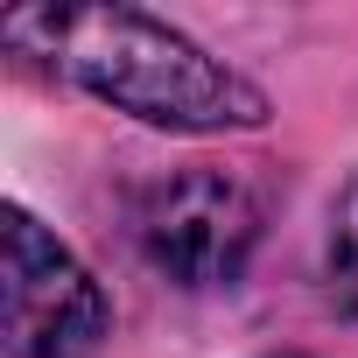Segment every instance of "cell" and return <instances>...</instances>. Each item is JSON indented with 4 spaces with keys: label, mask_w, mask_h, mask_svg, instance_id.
Wrapping results in <instances>:
<instances>
[{
    "label": "cell",
    "mask_w": 358,
    "mask_h": 358,
    "mask_svg": "<svg viewBox=\"0 0 358 358\" xmlns=\"http://www.w3.org/2000/svg\"><path fill=\"white\" fill-rule=\"evenodd\" d=\"M0 239H8V281H0V295H8V351L15 358H92L113 330L99 281L22 204H8Z\"/></svg>",
    "instance_id": "3"
},
{
    "label": "cell",
    "mask_w": 358,
    "mask_h": 358,
    "mask_svg": "<svg viewBox=\"0 0 358 358\" xmlns=\"http://www.w3.org/2000/svg\"><path fill=\"white\" fill-rule=\"evenodd\" d=\"M281 358H302V351H281Z\"/></svg>",
    "instance_id": "5"
},
{
    "label": "cell",
    "mask_w": 358,
    "mask_h": 358,
    "mask_svg": "<svg viewBox=\"0 0 358 358\" xmlns=\"http://www.w3.org/2000/svg\"><path fill=\"white\" fill-rule=\"evenodd\" d=\"M0 36L148 127L225 134V127L267 120L260 85H246L239 71L204 57L183 29H169L141 8H22L0 22Z\"/></svg>",
    "instance_id": "1"
},
{
    "label": "cell",
    "mask_w": 358,
    "mask_h": 358,
    "mask_svg": "<svg viewBox=\"0 0 358 358\" xmlns=\"http://www.w3.org/2000/svg\"><path fill=\"white\" fill-rule=\"evenodd\" d=\"M323 267H330V302L344 316H358V176L330 204V239H323Z\"/></svg>",
    "instance_id": "4"
},
{
    "label": "cell",
    "mask_w": 358,
    "mask_h": 358,
    "mask_svg": "<svg viewBox=\"0 0 358 358\" xmlns=\"http://www.w3.org/2000/svg\"><path fill=\"white\" fill-rule=\"evenodd\" d=\"M134 239L176 288H225L260 246V197L232 169H169L134 197Z\"/></svg>",
    "instance_id": "2"
}]
</instances>
